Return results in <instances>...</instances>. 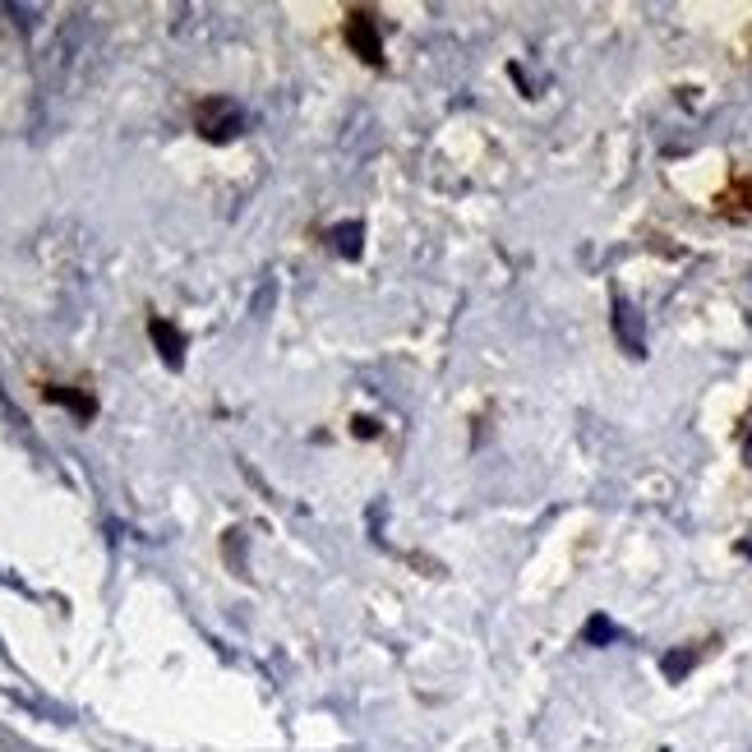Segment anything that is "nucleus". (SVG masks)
I'll return each mask as SVG.
<instances>
[{"instance_id":"1","label":"nucleus","mask_w":752,"mask_h":752,"mask_svg":"<svg viewBox=\"0 0 752 752\" xmlns=\"http://www.w3.org/2000/svg\"><path fill=\"white\" fill-rule=\"evenodd\" d=\"M199 130H204L208 139H227L231 130H240V111H236V102H227V98H208V102L199 107Z\"/></svg>"},{"instance_id":"2","label":"nucleus","mask_w":752,"mask_h":752,"mask_svg":"<svg viewBox=\"0 0 752 752\" xmlns=\"http://www.w3.org/2000/svg\"><path fill=\"white\" fill-rule=\"evenodd\" d=\"M347 38H352V47L369 60V66H379V38H374V19H369V10H360V14H352V28H347Z\"/></svg>"},{"instance_id":"3","label":"nucleus","mask_w":752,"mask_h":752,"mask_svg":"<svg viewBox=\"0 0 752 752\" xmlns=\"http://www.w3.org/2000/svg\"><path fill=\"white\" fill-rule=\"evenodd\" d=\"M152 337H158V347H167V360H180V337L167 324H152Z\"/></svg>"}]
</instances>
